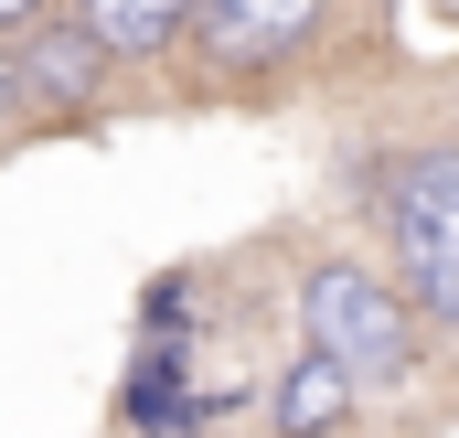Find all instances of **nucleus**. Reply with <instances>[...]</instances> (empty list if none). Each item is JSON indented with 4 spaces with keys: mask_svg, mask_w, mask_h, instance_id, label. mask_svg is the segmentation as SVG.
Instances as JSON below:
<instances>
[{
    "mask_svg": "<svg viewBox=\"0 0 459 438\" xmlns=\"http://www.w3.org/2000/svg\"><path fill=\"white\" fill-rule=\"evenodd\" d=\"M299 311H310V353H321L342 385H385V374H406V353H417L406 300H395V289H374L363 267H310Z\"/></svg>",
    "mask_w": 459,
    "mask_h": 438,
    "instance_id": "f257e3e1",
    "label": "nucleus"
},
{
    "mask_svg": "<svg viewBox=\"0 0 459 438\" xmlns=\"http://www.w3.org/2000/svg\"><path fill=\"white\" fill-rule=\"evenodd\" d=\"M385 204H395V246H406L417 311H438V321L459 331V150L406 161V171L385 182Z\"/></svg>",
    "mask_w": 459,
    "mask_h": 438,
    "instance_id": "f03ea898",
    "label": "nucleus"
},
{
    "mask_svg": "<svg viewBox=\"0 0 459 438\" xmlns=\"http://www.w3.org/2000/svg\"><path fill=\"white\" fill-rule=\"evenodd\" d=\"M310 22H321V0H193V32L225 65H278Z\"/></svg>",
    "mask_w": 459,
    "mask_h": 438,
    "instance_id": "7ed1b4c3",
    "label": "nucleus"
},
{
    "mask_svg": "<svg viewBox=\"0 0 459 438\" xmlns=\"http://www.w3.org/2000/svg\"><path fill=\"white\" fill-rule=\"evenodd\" d=\"M182 22H193V0H86V11H75V32H86L97 54H160Z\"/></svg>",
    "mask_w": 459,
    "mask_h": 438,
    "instance_id": "20e7f679",
    "label": "nucleus"
},
{
    "mask_svg": "<svg viewBox=\"0 0 459 438\" xmlns=\"http://www.w3.org/2000/svg\"><path fill=\"white\" fill-rule=\"evenodd\" d=\"M342 407H352V385L332 374V364H321V353H310V364L278 385V428H289V438H321L332 417H342Z\"/></svg>",
    "mask_w": 459,
    "mask_h": 438,
    "instance_id": "39448f33",
    "label": "nucleus"
},
{
    "mask_svg": "<svg viewBox=\"0 0 459 438\" xmlns=\"http://www.w3.org/2000/svg\"><path fill=\"white\" fill-rule=\"evenodd\" d=\"M22 86H43V97H86V86H97V43H86V32H32Z\"/></svg>",
    "mask_w": 459,
    "mask_h": 438,
    "instance_id": "423d86ee",
    "label": "nucleus"
},
{
    "mask_svg": "<svg viewBox=\"0 0 459 438\" xmlns=\"http://www.w3.org/2000/svg\"><path fill=\"white\" fill-rule=\"evenodd\" d=\"M32 11H43V0H0V32H22V22H32Z\"/></svg>",
    "mask_w": 459,
    "mask_h": 438,
    "instance_id": "0eeeda50",
    "label": "nucleus"
},
{
    "mask_svg": "<svg viewBox=\"0 0 459 438\" xmlns=\"http://www.w3.org/2000/svg\"><path fill=\"white\" fill-rule=\"evenodd\" d=\"M0 97H11V75H0Z\"/></svg>",
    "mask_w": 459,
    "mask_h": 438,
    "instance_id": "6e6552de",
    "label": "nucleus"
}]
</instances>
